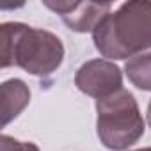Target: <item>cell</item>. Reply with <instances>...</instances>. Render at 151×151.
Here are the masks:
<instances>
[{
	"mask_svg": "<svg viewBox=\"0 0 151 151\" xmlns=\"http://www.w3.org/2000/svg\"><path fill=\"white\" fill-rule=\"evenodd\" d=\"M96 50L110 59H132L151 48V2L130 0L100 20L93 30Z\"/></svg>",
	"mask_w": 151,
	"mask_h": 151,
	"instance_id": "cell-1",
	"label": "cell"
},
{
	"mask_svg": "<svg viewBox=\"0 0 151 151\" xmlns=\"http://www.w3.org/2000/svg\"><path fill=\"white\" fill-rule=\"evenodd\" d=\"M2 68L18 66L36 77H48L64 60L62 41L45 29H34L20 22L0 25Z\"/></svg>",
	"mask_w": 151,
	"mask_h": 151,
	"instance_id": "cell-2",
	"label": "cell"
},
{
	"mask_svg": "<svg viewBox=\"0 0 151 151\" xmlns=\"http://www.w3.org/2000/svg\"><path fill=\"white\" fill-rule=\"evenodd\" d=\"M96 132L101 144L112 151H124L144 135V119L135 96L128 89L96 100Z\"/></svg>",
	"mask_w": 151,
	"mask_h": 151,
	"instance_id": "cell-3",
	"label": "cell"
},
{
	"mask_svg": "<svg viewBox=\"0 0 151 151\" xmlns=\"http://www.w3.org/2000/svg\"><path fill=\"white\" fill-rule=\"evenodd\" d=\"M75 86L84 94L101 100L123 89V73L107 59H93L77 69Z\"/></svg>",
	"mask_w": 151,
	"mask_h": 151,
	"instance_id": "cell-4",
	"label": "cell"
},
{
	"mask_svg": "<svg viewBox=\"0 0 151 151\" xmlns=\"http://www.w3.org/2000/svg\"><path fill=\"white\" fill-rule=\"evenodd\" d=\"M62 22L75 32H93L103 16L110 13L109 2H69V0H43Z\"/></svg>",
	"mask_w": 151,
	"mask_h": 151,
	"instance_id": "cell-5",
	"label": "cell"
},
{
	"mask_svg": "<svg viewBox=\"0 0 151 151\" xmlns=\"http://www.w3.org/2000/svg\"><path fill=\"white\" fill-rule=\"evenodd\" d=\"M2 124H9L30 101V91L20 78H11L2 84Z\"/></svg>",
	"mask_w": 151,
	"mask_h": 151,
	"instance_id": "cell-6",
	"label": "cell"
},
{
	"mask_svg": "<svg viewBox=\"0 0 151 151\" xmlns=\"http://www.w3.org/2000/svg\"><path fill=\"white\" fill-rule=\"evenodd\" d=\"M124 71L128 80L140 91H151V52L139 53L126 60Z\"/></svg>",
	"mask_w": 151,
	"mask_h": 151,
	"instance_id": "cell-7",
	"label": "cell"
},
{
	"mask_svg": "<svg viewBox=\"0 0 151 151\" xmlns=\"http://www.w3.org/2000/svg\"><path fill=\"white\" fill-rule=\"evenodd\" d=\"M0 151H39V147L34 142H25L9 135H2L0 137Z\"/></svg>",
	"mask_w": 151,
	"mask_h": 151,
	"instance_id": "cell-8",
	"label": "cell"
},
{
	"mask_svg": "<svg viewBox=\"0 0 151 151\" xmlns=\"http://www.w3.org/2000/svg\"><path fill=\"white\" fill-rule=\"evenodd\" d=\"M147 124L151 126V101H149V105H147Z\"/></svg>",
	"mask_w": 151,
	"mask_h": 151,
	"instance_id": "cell-9",
	"label": "cell"
},
{
	"mask_svg": "<svg viewBox=\"0 0 151 151\" xmlns=\"http://www.w3.org/2000/svg\"><path fill=\"white\" fill-rule=\"evenodd\" d=\"M133 151H151V147H140V149H133Z\"/></svg>",
	"mask_w": 151,
	"mask_h": 151,
	"instance_id": "cell-10",
	"label": "cell"
}]
</instances>
